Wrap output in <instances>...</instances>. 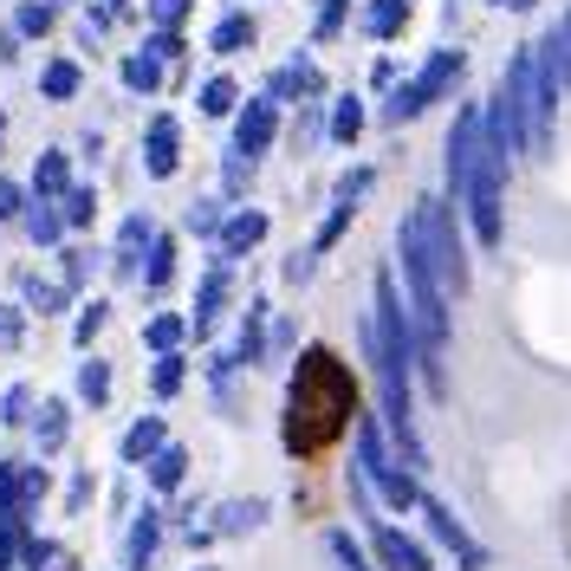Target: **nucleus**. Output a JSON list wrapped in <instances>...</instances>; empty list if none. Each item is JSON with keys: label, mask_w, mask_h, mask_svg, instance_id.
<instances>
[{"label": "nucleus", "mask_w": 571, "mask_h": 571, "mask_svg": "<svg viewBox=\"0 0 571 571\" xmlns=\"http://www.w3.org/2000/svg\"><path fill=\"white\" fill-rule=\"evenodd\" d=\"M357 403H363V390H357L351 363L338 351H305L299 357V370H292V390H286V448H292V461H325L357 423Z\"/></svg>", "instance_id": "f257e3e1"}]
</instances>
